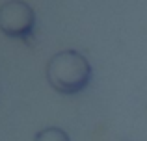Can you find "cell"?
<instances>
[{"label":"cell","instance_id":"3957f363","mask_svg":"<svg viewBox=\"0 0 147 141\" xmlns=\"http://www.w3.org/2000/svg\"><path fill=\"white\" fill-rule=\"evenodd\" d=\"M34 141H71L67 136V132L61 130L58 126H47L43 130H39L36 134Z\"/></svg>","mask_w":147,"mask_h":141},{"label":"cell","instance_id":"7a4b0ae2","mask_svg":"<svg viewBox=\"0 0 147 141\" xmlns=\"http://www.w3.org/2000/svg\"><path fill=\"white\" fill-rule=\"evenodd\" d=\"M36 26V13L30 4L9 0L0 6V32L11 39H30Z\"/></svg>","mask_w":147,"mask_h":141},{"label":"cell","instance_id":"6da1fadb","mask_svg":"<svg viewBox=\"0 0 147 141\" xmlns=\"http://www.w3.org/2000/svg\"><path fill=\"white\" fill-rule=\"evenodd\" d=\"M91 65L76 50H61L50 58L47 65V80L61 95H76L91 82Z\"/></svg>","mask_w":147,"mask_h":141}]
</instances>
